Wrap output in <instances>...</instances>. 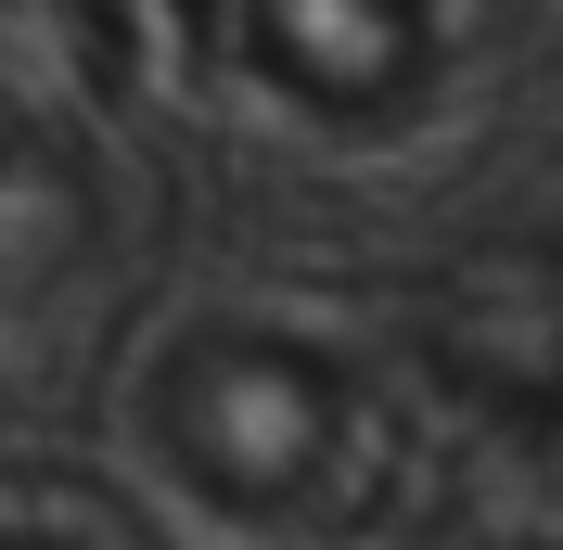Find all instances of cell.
Segmentation results:
<instances>
[{
  "label": "cell",
  "mask_w": 563,
  "mask_h": 550,
  "mask_svg": "<svg viewBox=\"0 0 563 550\" xmlns=\"http://www.w3.org/2000/svg\"><path fill=\"white\" fill-rule=\"evenodd\" d=\"M141 448L179 499L218 525H269V538H358V525L410 513V410L385 372H358L346 345L282 333V320H192L154 345L141 372Z\"/></svg>",
  "instance_id": "6da1fadb"
},
{
  "label": "cell",
  "mask_w": 563,
  "mask_h": 550,
  "mask_svg": "<svg viewBox=\"0 0 563 550\" xmlns=\"http://www.w3.org/2000/svg\"><path fill=\"white\" fill-rule=\"evenodd\" d=\"M192 26L282 116H308V129H397L449 77L461 0H192Z\"/></svg>",
  "instance_id": "7a4b0ae2"
},
{
  "label": "cell",
  "mask_w": 563,
  "mask_h": 550,
  "mask_svg": "<svg viewBox=\"0 0 563 550\" xmlns=\"http://www.w3.org/2000/svg\"><path fill=\"white\" fill-rule=\"evenodd\" d=\"M410 333H422V372L449 384L487 436H512V448L563 436V243L499 231L474 256H449L422 282Z\"/></svg>",
  "instance_id": "3957f363"
},
{
  "label": "cell",
  "mask_w": 563,
  "mask_h": 550,
  "mask_svg": "<svg viewBox=\"0 0 563 550\" xmlns=\"http://www.w3.org/2000/svg\"><path fill=\"white\" fill-rule=\"evenodd\" d=\"M103 90H115L103 0H0V141L13 154H77Z\"/></svg>",
  "instance_id": "277c9868"
},
{
  "label": "cell",
  "mask_w": 563,
  "mask_h": 550,
  "mask_svg": "<svg viewBox=\"0 0 563 550\" xmlns=\"http://www.w3.org/2000/svg\"><path fill=\"white\" fill-rule=\"evenodd\" d=\"M526 474H538V525H526V550H563V436L526 448Z\"/></svg>",
  "instance_id": "5b68a950"
},
{
  "label": "cell",
  "mask_w": 563,
  "mask_h": 550,
  "mask_svg": "<svg viewBox=\"0 0 563 550\" xmlns=\"http://www.w3.org/2000/svg\"><path fill=\"white\" fill-rule=\"evenodd\" d=\"M0 550H90V538H65V525H0Z\"/></svg>",
  "instance_id": "8992f818"
},
{
  "label": "cell",
  "mask_w": 563,
  "mask_h": 550,
  "mask_svg": "<svg viewBox=\"0 0 563 550\" xmlns=\"http://www.w3.org/2000/svg\"><path fill=\"white\" fill-rule=\"evenodd\" d=\"M512 550H526V538H512Z\"/></svg>",
  "instance_id": "52a82bcc"
}]
</instances>
